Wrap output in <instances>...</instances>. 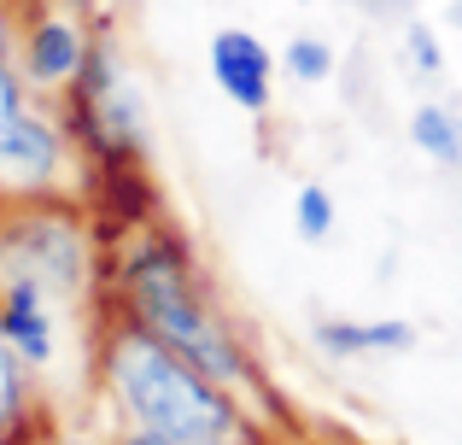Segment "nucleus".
Listing matches in <instances>:
<instances>
[{
  "mask_svg": "<svg viewBox=\"0 0 462 445\" xmlns=\"http://www.w3.org/2000/svg\"><path fill=\"white\" fill-rule=\"evenodd\" d=\"M112 393L129 411V422L164 434L170 445H228L235 440V404L205 375L199 364L176 352L170 340L147 334H117L112 346Z\"/></svg>",
  "mask_w": 462,
  "mask_h": 445,
  "instance_id": "1",
  "label": "nucleus"
},
{
  "mask_svg": "<svg viewBox=\"0 0 462 445\" xmlns=\"http://www.w3.org/2000/svg\"><path fill=\"white\" fill-rule=\"evenodd\" d=\"M129 299H135L141 322H147L158 340H170L188 364H199L211 381H246V357H240V346L205 317V305L193 299L176 252L141 246L135 264H129Z\"/></svg>",
  "mask_w": 462,
  "mask_h": 445,
  "instance_id": "2",
  "label": "nucleus"
},
{
  "mask_svg": "<svg viewBox=\"0 0 462 445\" xmlns=\"http://www.w3.org/2000/svg\"><path fill=\"white\" fill-rule=\"evenodd\" d=\"M59 171V135L23 106V88L0 65V182L6 188H42Z\"/></svg>",
  "mask_w": 462,
  "mask_h": 445,
  "instance_id": "3",
  "label": "nucleus"
},
{
  "mask_svg": "<svg viewBox=\"0 0 462 445\" xmlns=\"http://www.w3.org/2000/svg\"><path fill=\"white\" fill-rule=\"evenodd\" d=\"M270 70H275V59L252 30H217L211 35V77L235 106L270 112Z\"/></svg>",
  "mask_w": 462,
  "mask_h": 445,
  "instance_id": "4",
  "label": "nucleus"
},
{
  "mask_svg": "<svg viewBox=\"0 0 462 445\" xmlns=\"http://www.w3.org/2000/svg\"><path fill=\"white\" fill-rule=\"evenodd\" d=\"M0 334L12 340V352L23 364L53 357V317H47V299H42V275H12L6 305H0Z\"/></svg>",
  "mask_w": 462,
  "mask_h": 445,
  "instance_id": "5",
  "label": "nucleus"
},
{
  "mask_svg": "<svg viewBox=\"0 0 462 445\" xmlns=\"http://www.w3.org/2000/svg\"><path fill=\"white\" fill-rule=\"evenodd\" d=\"M322 352L334 357H363V352H410L416 346V329L410 322H322L316 329Z\"/></svg>",
  "mask_w": 462,
  "mask_h": 445,
  "instance_id": "6",
  "label": "nucleus"
},
{
  "mask_svg": "<svg viewBox=\"0 0 462 445\" xmlns=\"http://www.w3.org/2000/svg\"><path fill=\"white\" fill-rule=\"evenodd\" d=\"M88 65V47H82V35L70 30V23H59V18H47L42 30L30 35V77L35 82H70L77 70Z\"/></svg>",
  "mask_w": 462,
  "mask_h": 445,
  "instance_id": "7",
  "label": "nucleus"
},
{
  "mask_svg": "<svg viewBox=\"0 0 462 445\" xmlns=\"http://www.w3.org/2000/svg\"><path fill=\"white\" fill-rule=\"evenodd\" d=\"M410 141H416L433 164H451V171L462 164V117L451 106H421V112L410 117Z\"/></svg>",
  "mask_w": 462,
  "mask_h": 445,
  "instance_id": "8",
  "label": "nucleus"
},
{
  "mask_svg": "<svg viewBox=\"0 0 462 445\" xmlns=\"http://www.w3.org/2000/svg\"><path fill=\"white\" fill-rule=\"evenodd\" d=\"M287 70H293L299 82H322V77H334V53H328L316 35H299V42L287 47Z\"/></svg>",
  "mask_w": 462,
  "mask_h": 445,
  "instance_id": "9",
  "label": "nucleus"
},
{
  "mask_svg": "<svg viewBox=\"0 0 462 445\" xmlns=\"http://www.w3.org/2000/svg\"><path fill=\"white\" fill-rule=\"evenodd\" d=\"M299 235L305 240H322L328 228H334V199H328V188H299Z\"/></svg>",
  "mask_w": 462,
  "mask_h": 445,
  "instance_id": "10",
  "label": "nucleus"
},
{
  "mask_svg": "<svg viewBox=\"0 0 462 445\" xmlns=\"http://www.w3.org/2000/svg\"><path fill=\"white\" fill-rule=\"evenodd\" d=\"M18 399H23V375H18V352H12V340L0 334V428L18 416Z\"/></svg>",
  "mask_w": 462,
  "mask_h": 445,
  "instance_id": "11",
  "label": "nucleus"
},
{
  "mask_svg": "<svg viewBox=\"0 0 462 445\" xmlns=\"http://www.w3.org/2000/svg\"><path fill=\"white\" fill-rule=\"evenodd\" d=\"M410 53H416V65H421V70H439V65H445V59H439V42H433L421 23H410Z\"/></svg>",
  "mask_w": 462,
  "mask_h": 445,
  "instance_id": "12",
  "label": "nucleus"
},
{
  "mask_svg": "<svg viewBox=\"0 0 462 445\" xmlns=\"http://www.w3.org/2000/svg\"><path fill=\"white\" fill-rule=\"evenodd\" d=\"M124 445H170V440H164V434H147V428H135V434H129Z\"/></svg>",
  "mask_w": 462,
  "mask_h": 445,
  "instance_id": "13",
  "label": "nucleus"
},
{
  "mask_svg": "<svg viewBox=\"0 0 462 445\" xmlns=\"http://www.w3.org/2000/svg\"><path fill=\"white\" fill-rule=\"evenodd\" d=\"M12 53V30H6V12H0V59Z\"/></svg>",
  "mask_w": 462,
  "mask_h": 445,
  "instance_id": "14",
  "label": "nucleus"
},
{
  "mask_svg": "<svg viewBox=\"0 0 462 445\" xmlns=\"http://www.w3.org/2000/svg\"><path fill=\"white\" fill-rule=\"evenodd\" d=\"M70 6H100V0H70Z\"/></svg>",
  "mask_w": 462,
  "mask_h": 445,
  "instance_id": "15",
  "label": "nucleus"
},
{
  "mask_svg": "<svg viewBox=\"0 0 462 445\" xmlns=\"http://www.w3.org/2000/svg\"><path fill=\"white\" fill-rule=\"evenodd\" d=\"M457 18H462V12H457Z\"/></svg>",
  "mask_w": 462,
  "mask_h": 445,
  "instance_id": "16",
  "label": "nucleus"
}]
</instances>
